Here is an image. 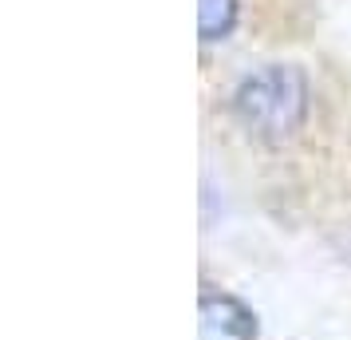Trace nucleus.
Returning a JSON list of instances; mask_svg holds the SVG:
<instances>
[{
    "label": "nucleus",
    "mask_w": 351,
    "mask_h": 340,
    "mask_svg": "<svg viewBox=\"0 0 351 340\" xmlns=\"http://www.w3.org/2000/svg\"><path fill=\"white\" fill-rule=\"evenodd\" d=\"M256 317L229 293H202V340H253Z\"/></svg>",
    "instance_id": "2"
},
{
    "label": "nucleus",
    "mask_w": 351,
    "mask_h": 340,
    "mask_svg": "<svg viewBox=\"0 0 351 340\" xmlns=\"http://www.w3.org/2000/svg\"><path fill=\"white\" fill-rule=\"evenodd\" d=\"M233 115L241 127L256 139L280 143L292 131H300L308 115V80L292 64H265L261 71L245 76L233 91Z\"/></svg>",
    "instance_id": "1"
},
{
    "label": "nucleus",
    "mask_w": 351,
    "mask_h": 340,
    "mask_svg": "<svg viewBox=\"0 0 351 340\" xmlns=\"http://www.w3.org/2000/svg\"><path fill=\"white\" fill-rule=\"evenodd\" d=\"M241 16V0H202V40H225V36L237 28Z\"/></svg>",
    "instance_id": "3"
}]
</instances>
